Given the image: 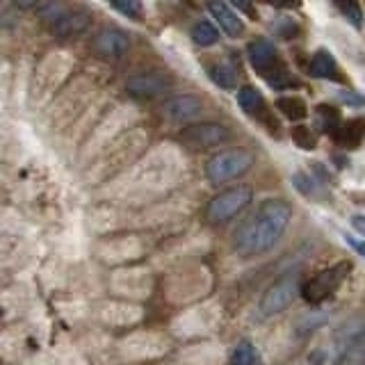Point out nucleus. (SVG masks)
Here are the masks:
<instances>
[{
    "label": "nucleus",
    "mask_w": 365,
    "mask_h": 365,
    "mask_svg": "<svg viewBox=\"0 0 365 365\" xmlns=\"http://www.w3.org/2000/svg\"><path fill=\"white\" fill-rule=\"evenodd\" d=\"M265 80L269 83L272 89H285V87H292L294 85V78L288 71H285V68H281V66H277L272 73H267Z\"/></svg>",
    "instance_id": "25"
},
{
    "label": "nucleus",
    "mask_w": 365,
    "mask_h": 365,
    "mask_svg": "<svg viewBox=\"0 0 365 365\" xmlns=\"http://www.w3.org/2000/svg\"><path fill=\"white\" fill-rule=\"evenodd\" d=\"M110 3L128 19H140L142 14V0H110Z\"/></svg>",
    "instance_id": "26"
},
{
    "label": "nucleus",
    "mask_w": 365,
    "mask_h": 365,
    "mask_svg": "<svg viewBox=\"0 0 365 365\" xmlns=\"http://www.w3.org/2000/svg\"><path fill=\"white\" fill-rule=\"evenodd\" d=\"M233 365H260L254 342H249V340L237 342L235 349H233Z\"/></svg>",
    "instance_id": "21"
},
{
    "label": "nucleus",
    "mask_w": 365,
    "mask_h": 365,
    "mask_svg": "<svg viewBox=\"0 0 365 365\" xmlns=\"http://www.w3.org/2000/svg\"><path fill=\"white\" fill-rule=\"evenodd\" d=\"M292 182H294V187L304 194V197L319 199V194H322V190H319V185L315 182V178H313V176H308V174H304V171H297V174L292 176Z\"/></svg>",
    "instance_id": "23"
},
{
    "label": "nucleus",
    "mask_w": 365,
    "mask_h": 365,
    "mask_svg": "<svg viewBox=\"0 0 365 365\" xmlns=\"http://www.w3.org/2000/svg\"><path fill=\"white\" fill-rule=\"evenodd\" d=\"M210 78L217 87L222 89H233L237 87V68L231 62H222V64H215L210 68Z\"/></svg>",
    "instance_id": "17"
},
{
    "label": "nucleus",
    "mask_w": 365,
    "mask_h": 365,
    "mask_svg": "<svg viewBox=\"0 0 365 365\" xmlns=\"http://www.w3.org/2000/svg\"><path fill=\"white\" fill-rule=\"evenodd\" d=\"M294 144L299 148H306V151H311V148H315V135L311 133V128L308 125H294V128L290 130Z\"/></svg>",
    "instance_id": "24"
},
{
    "label": "nucleus",
    "mask_w": 365,
    "mask_h": 365,
    "mask_svg": "<svg viewBox=\"0 0 365 365\" xmlns=\"http://www.w3.org/2000/svg\"><path fill=\"white\" fill-rule=\"evenodd\" d=\"M167 87H169L167 78L160 73H140L128 78V83H125V91L133 98H153L158 94H163Z\"/></svg>",
    "instance_id": "9"
},
{
    "label": "nucleus",
    "mask_w": 365,
    "mask_h": 365,
    "mask_svg": "<svg viewBox=\"0 0 365 365\" xmlns=\"http://www.w3.org/2000/svg\"><path fill=\"white\" fill-rule=\"evenodd\" d=\"M247 57L251 66H254V71L260 76H267L277 68L274 66V62H277V51H274V43L265 37L254 39L247 46Z\"/></svg>",
    "instance_id": "10"
},
{
    "label": "nucleus",
    "mask_w": 365,
    "mask_h": 365,
    "mask_svg": "<svg viewBox=\"0 0 365 365\" xmlns=\"http://www.w3.org/2000/svg\"><path fill=\"white\" fill-rule=\"evenodd\" d=\"M299 292H302L299 277H297V274H283L281 279H277L265 292H262L258 302V317L267 319V317L279 315L294 302V297Z\"/></svg>",
    "instance_id": "2"
},
{
    "label": "nucleus",
    "mask_w": 365,
    "mask_h": 365,
    "mask_svg": "<svg viewBox=\"0 0 365 365\" xmlns=\"http://www.w3.org/2000/svg\"><path fill=\"white\" fill-rule=\"evenodd\" d=\"M94 48L98 55L106 57V60H117V57H123L128 53L130 39H128V34L119 28H103L94 37Z\"/></svg>",
    "instance_id": "7"
},
{
    "label": "nucleus",
    "mask_w": 365,
    "mask_h": 365,
    "mask_svg": "<svg viewBox=\"0 0 365 365\" xmlns=\"http://www.w3.org/2000/svg\"><path fill=\"white\" fill-rule=\"evenodd\" d=\"M315 121H317V128L327 133V135H336L338 128L342 125V117H340V110L334 106H319L315 110Z\"/></svg>",
    "instance_id": "15"
},
{
    "label": "nucleus",
    "mask_w": 365,
    "mask_h": 365,
    "mask_svg": "<svg viewBox=\"0 0 365 365\" xmlns=\"http://www.w3.org/2000/svg\"><path fill=\"white\" fill-rule=\"evenodd\" d=\"M345 242L356 251V254H361V256H365V242L363 240H356V237H351V235H345Z\"/></svg>",
    "instance_id": "27"
},
{
    "label": "nucleus",
    "mask_w": 365,
    "mask_h": 365,
    "mask_svg": "<svg viewBox=\"0 0 365 365\" xmlns=\"http://www.w3.org/2000/svg\"><path fill=\"white\" fill-rule=\"evenodd\" d=\"M351 226L356 228V231L365 237V215H354L351 217Z\"/></svg>",
    "instance_id": "30"
},
{
    "label": "nucleus",
    "mask_w": 365,
    "mask_h": 365,
    "mask_svg": "<svg viewBox=\"0 0 365 365\" xmlns=\"http://www.w3.org/2000/svg\"><path fill=\"white\" fill-rule=\"evenodd\" d=\"M274 7H285V9H292V7H299L302 0H267Z\"/></svg>",
    "instance_id": "29"
},
{
    "label": "nucleus",
    "mask_w": 365,
    "mask_h": 365,
    "mask_svg": "<svg viewBox=\"0 0 365 365\" xmlns=\"http://www.w3.org/2000/svg\"><path fill=\"white\" fill-rule=\"evenodd\" d=\"M254 199V190L249 185H237V187H231L222 194H217V197L208 203V220L212 224H224L228 220H233L237 212H242L247 205Z\"/></svg>",
    "instance_id": "5"
},
{
    "label": "nucleus",
    "mask_w": 365,
    "mask_h": 365,
    "mask_svg": "<svg viewBox=\"0 0 365 365\" xmlns=\"http://www.w3.org/2000/svg\"><path fill=\"white\" fill-rule=\"evenodd\" d=\"M279 110L288 117L290 121H304L308 117V108L302 98H292V96H281L277 101Z\"/></svg>",
    "instance_id": "18"
},
{
    "label": "nucleus",
    "mask_w": 365,
    "mask_h": 365,
    "mask_svg": "<svg viewBox=\"0 0 365 365\" xmlns=\"http://www.w3.org/2000/svg\"><path fill=\"white\" fill-rule=\"evenodd\" d=\"M311 73L315 78H322V80H334V83H345V78L340 73V66L336 62V57L331 55L329 51H317L311 60Z\"/></svg>",
    "instance_id": "13"
},
{
    "label": "nucleus",
    "mask_w": 365,
    "mask_h": 365,
    "mask_svg": "<svg viewBox=\"0 0 365 365\" xmlns=\"http://www.w3.org/2000/svg\"><path fill=\"white\" fill-rule=\"evenodd\" d=\"M349 272H351V262H347V260L336 262V265L317 272L311 281H308L306 285H302V297L308 304H322L324 299H329V297L340 288Z\"/></svg>",
    "instance_id": "3"
},
{
    "label": "nucleus",
    "mask_w": 365,
    "mask_h": 365,
    "mask_svg": "<svg viewBox=\"0 0 365 365\" xmlns=\"http://www.w3.org/2000/svg\"><path fill=\"white\" fill-rule=\"evenodd\" d=\"M203 110V101L194 94H182V96H174L169 98L165 106H163V114L169 121H190V119H197Z\"/></svg>",
    "instance_id": "8"
},
{
    "label": "nucleus",
    "mask_w": 365,
    "mask_h": 365,
    "mask_svg": "<svg viewBox=\"0 0 365 365\" xmlns=\"http://www.w3.org/2000/svg\"><path fill=\"white\" fill-rule=\"evenodd\" d=\"M192 39L197 46H212L220 39V30L208 21H199L197 26L192 28Z\"/></svg>",
    "instance_id": "20"
},
{
    "label": "nucleus",
    "mask_w": 365,
    "mask_h": 365,
    "mask_svg": "<svg viewBox=\"0 0 365 365\" xmlns=\"http://www.w3.org/2000/svg\"><path fill=\"white\" fill-rule=\"evenodd\" d=\"M254 165V155L245 148H233V151H224L220 155H215L208 160V165H205V174L212 182H228L237 176H242L245 171Z\"/></svg>",
    "instance_id": "4"
},
{
    "label": "nucleus",
    "mask_w": 365,
    "mask_h": 365,
    "mask_svg": "<svg viewBox=\"0 0 365 365\" xmlns=\"http://www.w3.org/2000/svg\"><path fill=\"white\" fill-rule=\"evenodd\" d=\"M365 140V119H349L336 133V142L342 148H359Z\"/></svg>",
    "instance_id": "14"
},
{
    "label": "nucleus",
    "mask_w": 365,
    "mask_h": 365,
    "mask_svg": "<svg viewBox=\"0 0 365 365\" xmlns=\"http://www.w3.org/2000/svg\"><path fill=\"white\" fill-rule=\"evenodd\" d=\"M66 9H68V5H64L62 0H41V5L37 7V16L46 23V26H51V23L55 19H60Z\"/></svg>",
    "instance_id": "22"
},
{
    "label": "nucleus",
    "mask_w": 365,
    "mask_h": 365,
    "mask_svg": "<svg viewBox=\"0 0 365 365\" xmlns=\"http://www.w3.org/2000/svg\"><path fill=\"white\" fill-rule=\"evenodd\" d=\"M89 23H91V16L87 11H78V9L68 7L60 19H55L51 23L48 30L55 34V37L66 39V37H76V34L85 32L89 28Z\"/></svg>",
    "instance_id": "11"
},
{
    "label": "nucleus",
    "mask_w": 365,
    "mask_h": 365,
    "mask_svg": "<svg viewBox=\"0 0 365 365\" xmlns=\"http://www.w3.org/2000/svg\"><path fill=\"white\" fill-rule=\"evenodd\" d=\"M14 5L19 9H37L41 5V0H14Z\"/></svg>",
    "instance_id": "31"
},
{
    "label": "nucleus",
    "mask_w": 365,
    "mask_h": 365,
    "mask_svg": "<svg viewBox=\"0 0 365 365\" xmlns=\"http://www.w3.org/2000/svg\"><path fill=\"white\" fill-rule=\"evenodd\" d=\"M178 137L190 146L208 148V146L226 142L228 137H231V130L222 123H192V125H185Z\"/></svg>",
    "instance_id": "6"
},
{
    "label": "nucleus",
    "mask_w": 365,
    "mask_h": 365,
    "mask_svg": "<svg viewBox=\"0 0 365 365\" xmlns=\"http://www.w3.org/2000/svg\"><path fill=\"white\" fill-rule=\"evenodd\" d=\"M331 5H334L340 11V14L351 23L354 28L363 26V9H361L359 0H331Z\"/></svg>",
    "instance_id": "19"
},
{
    "label": "nucleus",
    "mask_w": 365,
    "mask_h": 365,
    "mask_svg": "<svg viewBox=\"0 0 365 365\" xmlns=\"http://www.w3.org/2000/svg\"><path fill=\"white\" fill-rule=\"evenodd\" d=\"M237 103L247 114H251V117H258V114H262V110H265V103H262L260 91L256 87H249V85L240 87Z\"/></svg>",
    "instance_id": "16"
},
{
    "label": "nucleus",
    "mask_w": 365,
    "mask_h": 365,
    "mask_svg": "<svg viewBox=\"0 0 365 365\" xmlns=\"http://www.w3.org/2000/svg\"><path fill=\"white\" fill-rule=\"evenodd\" d=\"M208 9L212 11V16L217 19L220 28L228 34V37H240V34L245 32V23L240 21V16L235 14V11L226 3H222V0H210Z\"/></svg>",
    "instance_id": "12"
},
{
    "label": "nucleus",
    "mask_w": 365,
    "mask_h": 365,
    "mask_svg": "<svg viewBox=\"0 0 365 365\" xmlns=\"http://www.w3.org/2000/svg\"><path fill=\"white\" fill-rule=\"evenodd\" d=\"M235 9H240V11H245V14H254V9H251V0H228Z\"/></svg>",
    "instance_id": "28"
},
{
    "label": "nucleus",
    "mask_w": 365,
    "mask_h": 365,
    "mask_svg": "<svg viewBox=\"0 0 365 365\" xmlns=\"http://www.w3.org/2000/svg\"><path fill=\"white\" fill-rule=\"evenodd\" d=\"M292 220V208L281 199H269L237 228L235 249L242 256H258L269 251L283 237Z\"/></svg>",
    "instance_id": "1"
}]
</instances>
